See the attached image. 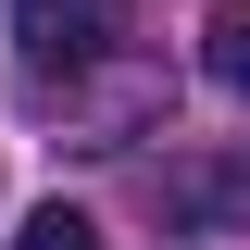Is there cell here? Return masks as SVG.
<instances>
[{"label":"cell","instance_id":"obj_1","mask_svg":"<svg viewBox=\"0 0 250 250\" xmlns=\"http://www.w3.org/2000/svg\"><path fill=\"white\" fill-rule=\"evenodd\" d=\"M113 38H125V0H13V50L38 75H88L113 62Z\"/></svg>","mask_w":250,"mask_h":250},{"label":"cell","instance_id":"obj_2","mask_svg":"<svg viewBox=\"0 0 250 250\" xmlns=\"http://www.w3.org/2000/svg\"><path fill=\"white\" fill-rule=\"evenodd\" d=\"M163 225H188V238L250 225V163H163Z\"/></svg>","mask_w":250,"mask_h":250},{"label":"cell","instance_id":"obj_3","mask_svg":"<svg viewBox=\"0 0 250 250\" xmlns=\"http://www.w3.org/2000/svg\"><path fill=\"white\" fill-rule=\"evenodd\" d=\"M200 75H213L225 100H250V0H225L213 25H200Z\"/></svg>","mask_w":250,"mask_h":250},{"label":"cell","instance_id":"obj_4","mask_svg":"<svg viewBox=\"0 0 250 250\" xmlns=\"http://www.w3.org/2000/svg\"><path fill=\"white\" fill-rule=\"evenodd\" d=\"M13 250H100V225L75 213V200H38V213L13 225Z\"/></svg>","mask_w":250,"mask_h":250}]
</instances>
